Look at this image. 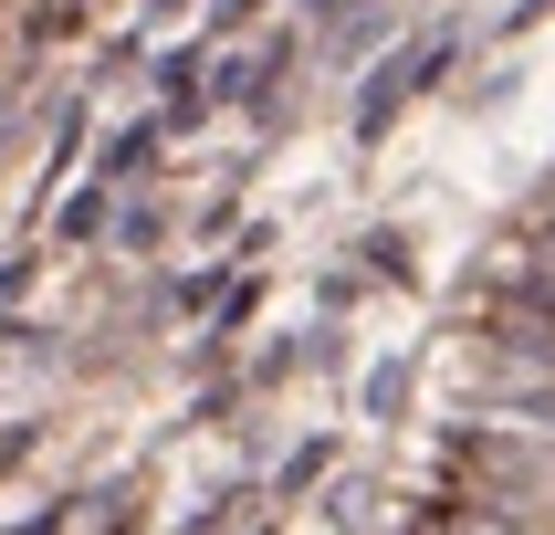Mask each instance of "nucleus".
<instances>
[{
    "label": "nucleus",
    "mask_w": 555,
    "mask_h": 535,
    "mask_svg": "<svg viewBox=\"0 0 555 535\" xmlns=\"http://www.w3.org/2000/svg\"><path fill=\"white\" fill-rule=\"evenodd\" d=\"M525 535H555V441L534 451V472H525Z\"/></svg>",
    "instance_id": "obj_1"
}]
</instances>
